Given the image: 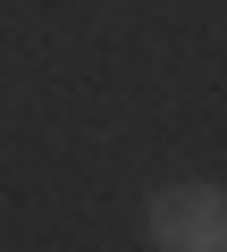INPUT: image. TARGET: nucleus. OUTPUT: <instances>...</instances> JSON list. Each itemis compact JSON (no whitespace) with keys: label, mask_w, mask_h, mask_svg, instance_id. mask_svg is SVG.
Returning a JSON list of instances; mask_svg holds the SVG:
<instances>
[{"label":"nucleus","mask_w":227,"mask_h":252,"mask_svg":"<svg viewBox=\"0 0 227 252\" xmlns=\"http://www.w3.org/2000/svg\"><path fill=\"white\" fill-rule=\"evenodd\" d=\"M152 244L160 252H219L227 244V193L219 185H168V193H152Z\"/></svg>","instance_id":"nucleus-1"}]
</instances>
